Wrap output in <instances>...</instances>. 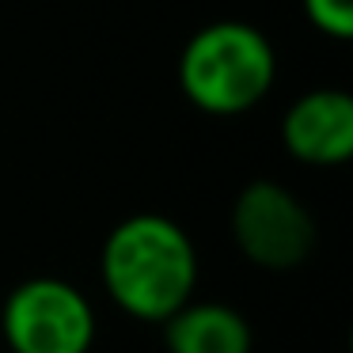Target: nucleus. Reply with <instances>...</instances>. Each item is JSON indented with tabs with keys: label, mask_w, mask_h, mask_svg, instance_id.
I'll list each match as a JSON object with an SVG mask.
<instances>
[{
	"label": "nucleus",
	"mask_w": 353,
	"mask_h": 353,
	"mask_svg": "<svg viewBox=\"0 0 353 353\" xmlns=\"http://www.w3.org/2000/svg\"><path fill=\"white\" fill-rule=\"evenodd\" d=\"M201 259L190 232L163 213H130L107 232L99 281L110 304L137 323L160 327L198 292Z\"/></svg>",
	"instance_id": "1"
},
{
	"label": "nucleus",
	"mask_w": 353,
	"mask_h": 353,
	"mask_svg": "<svg viewBox=\"0 0 353 353\" xmlns=\"http://www.w3.org/2000/svg\"><path fill=\"white\" fill-rule=\"evenodd\" d=\"M179 92L213 118L254 110L277 80V54L266 31L243 19H216L186 39L179 54Z\"/></svg>",
	"instance_id": "2"
},
{
	"label": "nucleus",
	"mask_w": 353,
	"mask_h": 353,
	"mask_svg": "<svg viewBox=\"0 0 353 353\" xmlns=\"http://www.w3.org/2000/svg\"><path fill=\"white\" fill-rule=\"evenodd\" d=\"M99 319L72 281L39 274L19 281L0 307V338L8 353H92Z\"/></svg>",
	"instance_id": "3"
},
{
	"label": "nucleus",
	"mask_w": 353,
	"mask_h": 353,
	"mask_svg": "<svg viewBox=\"0 0 353 353\" xmlns=\"http://www.w3.org/2000/svg\"><path fill=\"white\" fill-rule=\"evenodd\" d=\"M232 243L259 270H296L315 251V216L277 179H251L228 213Z\"/></svg>",
	"instance_id": "4"
},
{
	"label": "nucleus",
	"mask_w": 353,
	"mask_h": 353,
	"mask_svg": "<svg viewBox=\"0 0 353 353\" xmlns=\"http://www.w3.org/2000/svg\"><path fill=\"white\" fill-rule=\"evenodd\" d=\"M281 148L307 168H342L353 160V99L342 88H312L281 114Z\"/></svg>",
	"instance_id": "5"
},
{
	"label": "nucleus",
	"mask_w": 353,
	"mask_h": 353,
	"mask_svg": "<svg viewBox=\"0 0 353 353\" xmlns=\"http://www.w3.org/2000/svg\"><path fill=\"white\" fill-rule=\"evenodd\" d=\"M168 353H251L254 334L243 312L221 300H186L160 323Z\"/></svg>",
	"instance_id": "6"
},
{
	"label": "nucleus",
	"mask_w": 353,
	"mask_h": 353,
	"mask_svg": "<svg viewBox=\"0 0 353 353\" xmlns=\"http://www.w3.org/2000/svg\"><path fill=\"white\" fill-rule=\"evenodd\" d=\"M304 19L334 42H350L353 39V0H300Z\"/></svg>",
	"instance_id": "7"
}]
</instances>
